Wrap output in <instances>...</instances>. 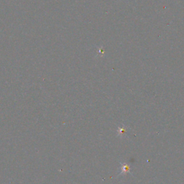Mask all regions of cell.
I'll return each mask as SVG.
<instances>
[{"label":"cell","instance_id":"1","mask_svg":"<svg viewBox=\"0 0 184 184\" xmlns=\"http://www.w3.org/2000/svg\"><path fill=\"white\" fill-rule=\"evenodd\" d=\"M120 169H121V173L119 174V176L122 175H125V174L130 173L132 175V173L130 172V166L126 163H122L120 162Z\"/></svg>","mask_w":184,"mask_h":184},{"label":"cell","instance_id":"2","mask_svg":"<svg viewBox=\"0 0 184 184\" xmlns=\"http://www.w3.org/2000/svg\"><path fill=\"white\" fill-rule=\"evenodd\" d=\"M128 127H126L125 125H123L122 127H118L117 128V135L118 137H123L127 132Z\"/></svg>","mask_w":184,"mask_h":184}]
</instances>
